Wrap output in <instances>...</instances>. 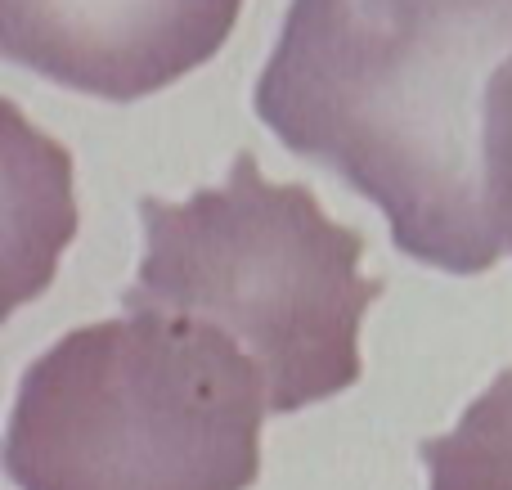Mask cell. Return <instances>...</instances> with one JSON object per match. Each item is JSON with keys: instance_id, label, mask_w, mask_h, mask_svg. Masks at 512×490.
<instances>
[{"instance_id": "1", "label": "cell", "mask_w": 512, "mask_h": 490, "mask_svg": "<svg viewBox=\"0 0 512 490\" xmlns=\"http://www.w3.org/2000/svg\"><path fill=\"white\" fill-rule=\"evenodd\" d=\"M256 113L382 207L405 257H512V0H292Z\"/></svg>"}, {"instance_id": "2", "label": "cell", "mask_w": 512, "mask_h": 490, "mask_svg": "<svg viewBox=\"0 0 512 490\" xmlns=\"http://www.w3.org/2000/svg\"><path fill=\"white\" fill-rule=\"evenodd\" d=\"M270 414L221 329L131 311L72 329L23 374L5 468L18 490H248Z\"/></svg>"}, {"instance_id": "3", "label": "cell", "mask_w": 512, "mask_h": 490, "mask_svg": "<svg viewBox=\"0 0 512 490\" xmlns=\"http://www.w3.org/2000/svg\"><path fill=\"white\" fill-rule=\"evenodd\" d=\"M144 261L126 311L203 320L256 360L270 414H297L360 383V324L382 279L360 270L364 234L328 221L306 185H274L239 153L221 189L140 198Z\"/></svg>"}, {"instance_id": "4", "label": "cell", "mask_w": 512, "mask_h": 490, "mask_svg": "<svg viewBox=\"0 0 512 490\" xmlns=\"http://www.w3.org/2000/svg\"><path fill=\"white\" fill-rule=\"evenodd\" d=\"M243 0H0V50L36 77L131 104L216 59Z\"/></svg>"}, {"instance_id": "5", "label": "cell", "mask_w": 512, "mask_h": 490, "mask_svg": "<svg viewBox=\"0 0 512 490\" xmlns=\"http://www.w3.org/2000/svg\"><path fill=\"white\" fill-rule=\"evenodd\" d=\"M427 490H512V369L463 410L459 428L418 446Z\"/></svg>"}]
</instances>
